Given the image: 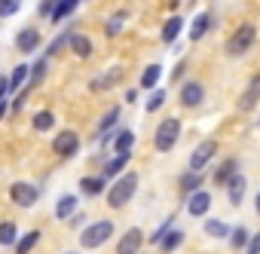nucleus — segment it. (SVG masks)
I'll return each instance as SVG.
<instances>
[{
	"label": "nucleus",
	"mask_w": 260,
	"mask_h": 254,
	"mask_svg": "<svg viewBox=\"0 0 260 254\" xmlns=\"http://www.w3.org/2000/svg\"><path fill=\"white\" fill-rule=\"evenodd\" d=\"M178 138H181V119H178V116H166V119L156 125L153 147H156L159 153H169V150H175Z\"/></svg>",
	"instance_id": "nucleus-2"
},
{
	"label": "nucleus",
	"mask_w": 260,
	"mask_h": 254,
	"mask_svg": "<svg viewBox=\"0 0 260 254\" xmlns=\"http://www.w3.org/2000/svg\"><path fill=\"white\" fill-rule=\"evenodd\" d=\"M135 190H138V175H135V172H125V175L116 178L113 187L107 190V205H110V208L128 205V202H132V196H135Z\"/></svg>",
	"instance_id": "nucleus-1"
},
{
	"label": "nucleus",
	"mask_w": 260,
	"mask_h": 254,
	"mask_svg": "<svg viewBox=\"0 0 260 254\" xmlns=\"http://www.w3.org/2000/svg\"><path fill=\"white\" fill-rule=\"evenodd\" d=\"M159 77H162V68H159V65H150V68L141 74V89H150V92H156V83H159Z\"/></svg>",
	"instance_id": "nucleus-20"
},
{
	"label": "nucleus",
	"mask_w": 260,
	"mask_h": 254,
	"mask_svg": "<svg viewBox=\"0 0 260 254\" xmlns=\"http://www.w3.org/2000/svg\"><path fill=\"white\" fill-rule=\"evenodd\" d=\"M236 175H239V160H223V163L217 166V172H214V184L226 187Z\"/></svg>",
	"instance_id": "nucleus-12"
},
{
	"label": "nucleus",
	"mask_w": 260,
	"mask_h": 254,
	"mask_svg": "<svg viewBox=\"0 0 260 254\" xmlns=\"http://www.w3.org/2000/svg\"><path fill=\"white\" fill-rule=\"evenodd\" d=\"M68 254H77V251H68Z\"/></svg>",
	"instance_id": "nucleus-45"
},
{
	"label": "nucleus",
	"mask_w": 260,
	"mask_h": 254,
	"mask_svg": "<svg viewBox=\"0 0 260 254\" xmlns=\"http://www.w3.org/2000/svg\"><path fill=\"white\" fill-rule=\"evenodd\" d=\"M141 245H144V233H141L138 227H132V230H125V236L119 239L116 254H138V251H141Z\"/></svg>",
	"instance_id": "nucleus-8"
},
{
	"label": "nucleus",
	"mask_w": 260,
	"mask_h": 254,
	"mask_svg": "<svg viewBox=\"0 0 260 254\" xmlns=\"http://www.w3.org/2000/svg\"><path fill=\"white\" fill-rule=\"evenodd\" d=\"M74 211H77V199L74 196H61L58 202H55V217H74Z\"/></svg>",
	"instance_id": "nucleus-25"
},
{
	"label": "nucleus",
	"mask_w": 260,
	"mask_h": 254,
	"mask_svg": "<svg viewBox=\"0 0 260 254\" xmlns=\"http://www.w3.org/2000/svg\"><path fill=\"white\" fill-rule=\"evenodd\" d=\"M181 31H184V19H181V16H172V19L162 25V43H175Z\"/></svg>",
	"instance_id": "nucleus-17"
},
{
	"label": "nucleus",
	"mask_w": 260,
	"mask_h": 254,
	"mask_svg": "<svg viewBox=\"0 0 260 254\" xmlns=\"http://www.w3.org/2000/svg\"><path fill=\"white\" fill-rule=\"evenodd\" d=\"M10 92V77H0V104H4V95Z\"/></svg>",
	"instance_id": "nucleus-41"
},
{
	"label": "nucleus",
	"mask_w": 260,
	"mask_h": 254,
	"mask_svg": "<svg viewBox=\"0 0 260 254\" xmlns=\"http://www.w3.org/2000/svg\"><path fill=\"white\" fill-rule=\"evenodd\" d=\"M254 208H257V214H260V193H257V199H254Z\"/></svg>",
	"instance_id": "nucleus-43"
},
{
	"label": "nucleus",
	"mask_w": 260,
	"mask_h": 254,
	"mask_svg": "<svg viewBox=\"0 0 260 254\" xmlns=\"http://www.w3.org/2000/svg\"><path fill=\"white\" fill-rule=\"evenodd\" d=\"M208 28H211V16H208V13H199V16L193 19V25H190V40L199 43V40L208 34Z\"/></svg>",
	"instance_id": "nucleus-15"
},
{
	"label": "nucleus",
	"mask_w": 260,
	"mask_h": 254,
	"mask_svg": "<svg viewBox=\"0 0 260 254\" xmlns=\"http://www.w3.org/2000/svg\"><path fill=\"white\" fill-rule=\"evenodd\" d=\"M208 208H211V193L208 190H199V193H193L187 199V214H193V217L208 214Z\"/></svg>",
	"instance_id": "nucleus-10"
},
{
	"label": "nucleus",
	"mask_w": 260,
	"mask_h": 254,
	"mask_svg": "<svg viewBox=\"0 0 260 254\" xmlns=\"http://www.w3.org/2000/svg\"><path fill=\"white\" fill-rule=\"evenodd\" d=\"M245 254H260V233H254V236H251V242H248Z\"/></svg>",
	"instance_id": "nucleus-40"
},
{
	"label": "nucleus",
	"mask_w": 260,
	"mask_h": 254,
	"mask_svg": "<svg viewBox=\"0 0 260 254\" xmlns=\"http://www.w3.org/2000/svg\"><path fill=\"white\" fill-rule=\"evenodd\" d=\"M107 239H113V220H95L83 230L80 236V245L83 248H101Z\"/></svg>",
	"instance_id": "nucleus-4"
},
{
	"label": "nucleus",
	"mask_w": 260,
	"mask_h": 254,
	"mask_svg": "<svg viewBox=\"0 0 260 254\" xmlns=\"http://www.w3.org/2000/svg\"><path fill=\"white\" fill-rule=\"evenodd\" d=\"M245 187H248V181H245L242 175H236V178L226 184V196H230L233 205H242V199H245Z\"/></svg>",
	"instance_id": "nucleus-16"
},
{
	"label": "nucleus",
	"mask_w": 260,
	"mask_h": 254,
	"mask_svg": "<svg viewBox=\"0 0 260 254\" xmlns=\"http://www.w3.org/2000/svg\"><path fill=\"white\" fill-rule=\"evenodd\" d=\"M58 4H61V0H43V4L37 7V13H40V19H49V22H52V13L58 10Z\"/></svg>",
	"instance_id": "nucleus-37"
},
{
	"label": "nucleus",
	"mask_w": 260,
	"mask_h": 254,
	"mask_svg": "<svg viewBox=\"0 0 260 254\" xmlns=\"http://www.w3.org/2000/svg\"><path fill=\"white\" fill-rule=\"evenodd\" d=\"M125 166H128V156H113V160H110V163L104 166L101 178H116V175L122 178V169H125Z\"/></svg>",
	"instance_id": "nucleus-24"
},
{
	"label": "nucleus",
	"mask_w": 260,
	"mask_h": 254,
	"mask_svg": "<svg viewBox=\"0 0 260 254\" xmlns=\"http://www.w3.org/2000/svg\"><path fill=\"white\" fill-rule=\"evenodd\" d=\"M132 144H135V135L128 132V129H122V132L113 135V150H116V156H128V153H132Z\"/></svg>",
	"instance_id": "nucleus-14"
},
{
	"label": "nucleus",
	"mask_w": 260,
	"mask_h": 254,
	"mask_svg": "<svg viewBox=\"0 0 260 254\" xmlns=\"http://www.w3.org/2000/svg\"><path fill=\"white\" fill-rule=\"evenodd\" d=\"M71 40H74V31H64V34H58V37L52 40V46L46 49V55H58L64 46H71Z\"/></svg>",
	"instance_id": "nucleus-30"
},
{
	"label": "nucleus",
	"mask_w": 260,
	"mask_h": 254,
	"mask_svg": "<svg viewBox=\"0 0 260 254\" xmlns=\"http://www.w3.org/2000/svg\"><path fill=\"white\" fill-rule=\"evenodd\" d=\"M245 95H248L254 104L260 101V74H257V77H251V83H248V92H245Z\"/></svg>",
	"instance_id": "nucleus-39"
},
{
	"label": "nucleus",
	"mask_w": 260,
	"mask_h": 254,
	"mask_svg": "<svg viewBox=\"0 0 260 254\" xmlns=\"http://www.w3.org/2000/svg\"><path fill=\"white\" fill-rule=\"evenodd\" d=\"M248 242H251V239H248V230H245V227H236V230L230 233V245H233V248H248Z\"/></svg>",
	"instance_id": "nucleus-33"
},
{
	"label": "nucleus",
	"mask_w": 260,
	"mask_h": 254,
	"mask_svg": "<svg viewBox=\"0 0 260 254\" xmlns=\"http://www.w3.org/2000/svg\"><path fill=\"white\" fill-rule=\"evenodd\" d=\"M22 10V0H0V16H16Z\"/></svg>",
	"instance_id": "nucleus-38"
},
{
	"label": "nucleus",
	"mask_w": 260,
	"mask_h": 254,
	"mask_svg": "<svg viewBox=\"0 0 260 254\" xmlns=\"http://www.w3.org/2000/svg\"><path fill=\"white\" fill-rule=\"evenodd\" d=\"M122 22H125V13H116V16H113V19L107 22V28H104V34H107V37H116V34L122 31Z\"/></svg>",
	"instance_id": "nucleus-34"
},
{
	"label": "nucleus",
	"mask_w": 260,
	"mask_h": 254,
	"mask_svg": "<svg viewBox=\"0 0 260 254\" xmlns=\"http://www.w3.org/2000/svg\"><path fill=\"white\" fill-rule=\"evenodd\" d=\"M31 122H34V129H37V132H49L52 125H55V113H52V110H40V113H34Z\"/></svg>",
	"instance_id": "nucleus-22"
},
{
	"label": "nucleus",
	"mask_w": 260,
	"mask_h": 254,
	"mask_svg": "<svg viewBox=\"0 0 260 254\" xmlns=\"http://www.w3.org/2000/svg\"><path fill=\"white\" fill-rule=\"evenodd\" d=\"M116 122H119V107H110V110L104 113L101 125H98V132H101V135H107V132L113 129V125H116Z\"/></svg>",
	"instance_id": "nucleus-31"
},
{
	"label": "nucleus",
	"mask_w": 260,
	"mask_h": 254,
	"mask_svg": "<svg viewBox=\"0 0 260 254\" xmlns=\"http://www.w3.org/2000/svg\"><path fill=\"white\" fill-rule=\"evenodd\" d=\"M40 239H43V236H40V230H31V233H25V236L16 242V254H28V251H31V248H34Z\"/></svg>",
	"instance_id": "nucleus-26"
},
{
	"label": "nucleus",
	"mask_w": 260,
	"mask_h": 254,
	"mask_svg": "<svg viewBox=\"0 0 260 254\" xmlns=\"http://www.w3.org/2000/svg\"><path fill=\"white\" fill-rule=\"evenodd\" d=\"M4 113H7V104H0V119H4Z\"/></svg>",
	"instance_id": "nucleus-44"
},
{
	"label": "nucleus",
	"mask_w": 260,
	"mask_h": 254,
	"mask_svg": "<svg viewBox=\"0 0 260 254\" xmlns=\"http://www.w3.org/2000/svg\"><path fill=\"white\" fill-rule=\"evenodd\" d=\"M254 40H257V28H254V25H239V28L230 34V40L223 43V49H226V55L239 58V55H245V52L254 46Z\"/></svg>",
	"instance_id": "nucleus-3"
},
{
	"label": "nucleus",
	"mask_w": 260,
	"mask_h": 254,
	"mask_svg": "<svg viewBox=\"0 0 260 254\" xmlns=\"http://www.w3.org/2000/svg\"><path fill=\"white\" fill-rule=\"evenodd\" d=\"M181 242H184V233H181V230H172V233L159 242V251H162V254H169V251L181 248Z\"/></svg>",
	"instance_id": "nucleus-29"
},
{
	"label": "nucleus",
	"mask_w": 260,
	"mask_h": 254,
	"mask_svg": "<svg viewBox=\"0 0 260 254\" xmlns=\"http://www.w3.org/2000/svg\"><path fill=\"white\" fill-rule=\"evenodd\" d=\"M214 153H217V141H199V147L190 153V172H199L202 175V169L214 160Z\"/></svg>",
	"instance_id": "nucleus-6"
},
{
	"label": "nucleus",
	"mask_w": 260,
	"mask_h": 254,
	"mask_svg": "<svg viewBox=\"0 0 260 254\" xmlns=\"http://www.w3.org/2000/svg\"><path fill=\"white\" fill-rule=\"evenodd\" d=\"M10 199H13L19 208H31V205L40 199V190H37L34 184H28V181H16V184L10 187Z\"/></svg>",
	"instance_id": "nucleus-5"
},
{
	"label": "nucleus",
	"mask_w": 260,
	"mask_h": 254,
	"mask_svg": "<svg viewBox=\"0 0 260 254\" xmlns=\"http://www.w3.org/2000/svg\"><path fill=\"white\" fill-rule=\"evenodd\" d=\"M162 104H166V92H162V89H156V92L147 98V104H144V107H147V113H156Z\"/></svg>",
	"instance_id": "nucleus-35"
},
{
	"label": "nucleus",
	"mask_w": 260,
	"mask_h": 254,
	"mask_svg": "<svg viewBox=\"0 0 260 254\" xmlns=\"http://www.w3.org/2000/svg\"><path fill=\"white\" fill-rule=\"evenodd\" d=\"M119 77H122V68H113L110 74H104V77H95V80L89 83V89H95V92H98V89H107V86H113Z\"/></svg>",
	"instance_id": "nucleus-23"
},
{
	"label": "nucleus",
	"mask_w": 260,
	"mask_h": 254,
	"mask_svg": "<svg viewBox=\"0 0 260 254\" xmlns=\"http://www.w3.org/2000/svg\"><path fill=\"white\" fill-rule=\"evenodd\" d=\"M184 68H187L184 61H181V65H175V71H172V80H181V77H184Z\"/></svg>",
	"instance_id": "nucleus-42"
},
{
	"label": "nucleus",
	"mask_w": 260,
	"mask_h": 254,
	"mask_svg": "<svg viewBox=\"0 0 260 254\" xmlns=\"http://www.w3.org/2000/svg\"><path fill=\"white\" fill-rule=\"evenodd\" d=\"M52 150L58 153V156H74L77 150H80V135L77 132H71V129H64V132H58L55 138H52Z\"/></svg>",
	"instance_id": "nucleus-7"
},
{
	"label": "nucleus",
	"mask_w": 260,
	"mask_h": 254,
	"mask_svg": "<svg viewBox=\"0 0 260 254\" xmlns=\"http://www.w3.org/2000/svg\"><path fill=\"white\" fill-rule=\"evenodd\" d=\"M16 239H19L16 220H4L0 224V245H16Z\"/></svg>",
	"instance_id": "nucleus-21"
},
{
	"label": "nucleus",
	"mask_w": 260,
	"mask_h": 254,
	"mask_svg": "<svg viewBox=\"0 0 260 254\" xmlns=\"http://www.w3.org/2000/svg\"><path fill=\"white\" fill-rule=\"evenodd\" d=\"M43 77H46V58H40V61L31 65V86H37Z\"/></svg>",
	"instance_id": "nucleus-36"
},
{
	"label": "nucleus",
	"mask_w": 260,
	"mask_h": 254,
	"mask_svg": "<svg viewBox=\"0 0 260 254\" xmlns=\"http://www.w3.org/2000/svg\"><path fill=\"white\" fill-rule=\"evenodd\" d=\"M202 98H205V86H202V83L190 80V83L181 86V104H184V107H199Z\"/></svg>",
	"instance_id": "nucleus-9"
},
{
	"label": "nucleus",
	"mask_w": 260,
	"mask_h": 254,
	"mask_svg": "<svg viewBox=\"0 0 260 254\" xmlns=\"http://www.w3.org/2000/svg\"><path fill=\"white\" fill-rule=\"evenodd\" d=\"M178 184H181V193L190 199L193 193H199V190H202V175H199V172H184Z\"/></svg>",
	"instance_id": "nucleus-13"
},
{
	"label": "nucleus",
	"mask_w": 260,
	"mask_h": 254,
	"mask_svg": "<svg viewBox=\"0 0 260 254\" xmlns=\"http://www.w3.org/2000/svg\"><path fill=\"white\" fill-rule=\"evenodd\" d=\"M104 181H107V178H83V181H80V190H83L86 196H98V193L104 190Z\"/></svg>",
	"instance_id": "nucleus-28"
},
{
	"label": "nucleus",
	"mask_w": 260,
	"mask_h": 254,
	"mask_svg": "<svg viewBox=\"0 0 260 254\" xmlns=\"http://www.w3.org/2000/svg\"><path fill=\"white\" fill-rule=\"evenodd\" d=\"M16 46H19V52H37V46H40V31H37V28H22V31L16 34Z\"/></svg>",
	"instance_id": "nucleus-11"
},
{
	"label": "nucleus",
	"mask_w": 260,
	"mask_h": 254,
	"mask_svg": "<svg viewBox=\"0 0 260 254\" xmlns=\"http://www.w3.org/2000/svg\"><path fill=\"white\" fill-rule=\"evenodd\" d=\"M77 4H80V0H61V4H58V10L52 13V22H61V19H68V16L77 10Z\"/></svg>",
	"instance_id": "nucleus-32"
},
{
	"label": "nucleus",
	"mask_w": 260,
	"mask_h": 254,
	"mask_svg": "<svg viewBox=\"0 0 260 254\" xmlns=\"http://www.w3.org/2000/svg\"><path fill=\"white\" fill-rule=\"evenodd\" d=\"M205 233H208V236H214V239H230V233H233V230H230L223 220H214V217H211V220H205Z\"/></svg>",
	"instance_id": "nucleus-27"
},
{
	"label": "nucleus",
	"mask_w": 260,
	"mask_h": 254,
	"mask_svg": "<svg viewBox=\"0 0 260 254\" xmlns=\"http://www.w3.org/2000/svg\"><path fill=\"white\" fill-rule=\"evenodd\" d=\"M28 77H31V65H16V71L10 74V92H19Z\"/></svg>",
	"instance_id": "nucleus-18"
},
{
	"label": "nucleus",
	"mask_w": 260,
	"mask_h": 254,
	"mask_svg": "<svg viewBox=\"0 0 260 254\" xmlns=\"http://www.w3.org/2000/svg\"><path fill=\"white\" fill-rule=\"evenodd\" d=\"M71 52L80 55V58H89V55H92V40L83 37V34H74V40H71Z\"/></svg>",
	"instance_id": "nucleus-19"
}]
</instances>
